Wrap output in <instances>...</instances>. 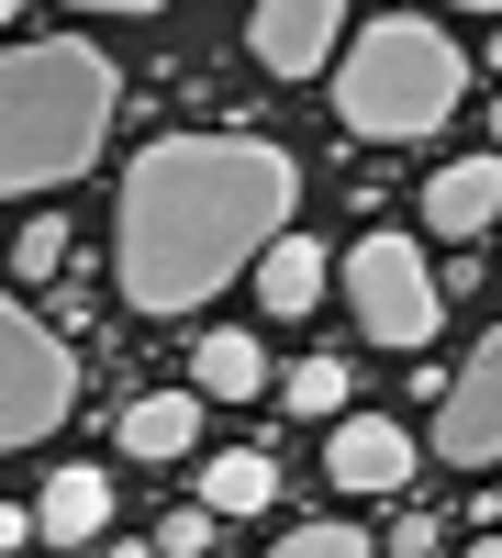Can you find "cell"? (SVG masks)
<instances>
[{
  "label": "cell",
  "mask_w": 502,
  "mask_h": 558,
  "mask_svg": "<svg viewBox=\"0 0 502 558\" xmlns=\"http://www.w3.org/2000/svg\"><path fill=\"white\" fill-rule=\"evenodd\" d=\"M302 168L268 134H157L123 168L112 202V279L134 313H201L235 268H257V246L291 223Z\"/></svg>",
  "instance_id": "6da1fadb"
},
{
  "label": "cell",
  "mask_w": 502,
  "mask_h": 558,
  "mask_svg": "<svg viewBox=\"0 0 502 558\" xmlns=\"http://www.w3.org/2000/svg\"><path fill=\"white\" fill-rule=\"evenodd\" d=\"M123 112V68L101 45H0V191H57L101 157V134Z\"/></svg>",
  "instance_id": "7a4b0ae2"
},
{
  "label": "cell",
  "mask_w": 502,
  "mask_h": 558,
  "mask_svg": "<svg viewBox=\"0 0 502 558\" xmlns=\"http://www.w3.org/2000/svg\"><path fill=\"white\" fill-rule=\"evenodd\" d=\"M458 101H469V57L425 12H380V23H357V45H335L346 146H414V134H436Z\"/></svg>",
  "instance_id": "3957f363"
},
{
  "label": "cell",
  "mask_w": 502,
  "mask_h": 558,
  "mask_svg": "<svg viewBox=\"0 0 502 558\" xmlns=\"http://www.w3.org/2000/svg\"><path fill=\"white\" fill-rule=\"evenodd\" d=\"M78 413V357L57 324H34L12 291H0V458L12 447H45Z\"/></svg>",
  "instance_id": "277c9868"
},
{
  "label": "cell",
  "mask_w": 502,
  "mask_h": 558,
  "mask_svg": "<svg viewBox=\"0 0 502 558\" xmlns=\"http://www.w3.org/2000/svg\"><path fill=\"white\" fill-rule=\"evenodd\" d=\"M346 302H357V336H369V347H425L446 324V291H436V268H425L414 235H357Z\"/></svg>",
  "instance_id": "5b68a950"
},
{
  "label": "cell",
  "mask_w": 502,
  "mask_h": 558,
  "mask_svg": "<svg viewBox=\"0 0 502 558\" xmlns=\"http://www.w3.org/2000/svg\"><path fill=\"white\" fill-rule=\"evenodd\" d=\"M436 447L446 470H502V324L480 336V357L436 391Z\"/></svg>",
  "instance_id": "8992f818"
},
{
  "label": "cell",
  "mask_w": 502,
  "mask_h": 558,
  "mask_svg": "<svg viewBox=\"0 0 502 558\" xmlns=\"http://www.w3.org/2000/svg\"><path fill=\"white\" fill-rule=\"evenodd\" d=\"M246 45H257L268 78H325L335 45H346V0H257Z\"/></svg>",
  "instance_id": "52a82bcc"
},
{
  "label": "cell",
  "mask_w": 502,
  "mask_h": 558,
  "mask_svg": "<svg viewBox=\"0 0 502 558\" xmlns=\"http://www.w3.org/2000/svg\"><path fill=\"white\" fill-rule=\"evenodd\" d=\"M325 481L357 492V502H380L414 481V436L391 425V413H335V436H325Z\"/></svg>",
  "instance_id": "ba28073f"
},
{
  "label": "cell",
  "mask_w": 502,
  "mask_h": 558,
  "mask_svg": "<svg viewBox=\"0 0 502 558\" xmlns=\"http://www.w3.org/2000/svg\"><path fill=\"white\" fill-rule=\"evenodd\" d=\"M491 213H502V146H491V157H446V168L425 179V223H436L446 246H458V235H480Z\"/></svg>",
  "instance_id": "9c48e42d"
},
{
  "label": "cell",
  "mask_w": 502,
  "mask_h": 558,
  "mask_svg": "<svg viewBox=\"0 0 502 558\" xmlns=\"http://www.w3.org/2000/svg\"><path fill=\"white\" fill-rule=\"evenodd\" d=\"M123 458H146V470H168V458H191L201 447V391H146V402H123Z\"/></svg>",
  "instance_id": "30bf717a"
},
{
  "label": "cell",
  "mask_w": 502,
  "mask_h": 558,
  "mask_svg": "<svg viewBox=\"0 0 502 558\" xmlns=\"http://www.w3.org/2000/svg\"><path fill=\"white\" fill-rule=\"evenodd\" d=\"M101 525H112V481L101 470H57L34 492V536L45 547H101Z\"/></svg>",
  "instance_id": "8fae6325"
},
{
  "label": "cell",
  "mask_w": 502,
  "mask_h": 558,
  "mask_svg": "<svg viewBox=\"0 0 502 558\" xmlns=\"http://www.w3.org/2000/svg\"><path fill=\"white\" fill-rule=\"evenodd\" d=\"M325 268H335V257L280 223V235L257 246V291H268V313H313V302H325Z\"/></svg>",
  "instance_id": "7c38bea8"
},
{
  "label": "cell",
  "mask_w": 502,
  "mask_h": 558,
  "mask_svg": "<svg viewBox=\"0 0 502 558\" xmlns=\"http://www.w3.org/2000/svg\"><path fill=\"white\" fill-rule=\"evenodd\" d=\"M201 502L212 514H268V502H280V458L268 447H212L201 458Z\"/></svg>",
  "instance_id": "4fadbf2b"
},
{
  "label": "cell",
  "mask_w": 502,
  "mask_h": 558,
  "mask_svg": "<svg viewBox=\"0 0 502 558\" xmlns=\"http://www.w3.org/2000/svg\"><path fill=\"white\" fill-rule=\"evenodd\" d=\"M191 391L201 402H257L268 391V347L257 336H201L191 347Z\"/></svg>",
  "instance_id": "5bb4252c"
},
{
  "label": "cell",
  "mask_w": 502,
  "mask_h": 558,
  "mask_svg": "<svg viewBox=\"0 0 502 558\" xmlns=\"http://www.w3.org/2000/svg\"><path fill=\"white\" fill-rule=\"evenodd\" d=\"M291 413L335 425V413H346V357H302V368H291Z\"/></svg>",
  "instance_id": "9a60e30c"
},
{
  "label": "cell",
  "mask_w": 502,
  "mask_h": 558,
  "mask_svg": "<svg viewBox=\"0 0 502 558\" xmlns=\"http://www.w3.org/2000/svg\"><path fill=\"white\" fill-rule=\"evenodd\" d=\"M57 268H68V223H57V213H34L23 235H12V279H57Z\"/></svg>",
  "instance_id": "2e32d148"
},
{
  "label": "cell",
  "mask_w": 502,
  "mask_h": 558,
  "mask_svg": "<svg viewBox=\"0 0 502 558\" xmlns=\"http://www.w3.org/2000/svg\"><path fill=\"white\" fill-rule=\"evenodd\" d=\"M380 536H357V525H335V514H313V525H291L280 536V558H369Z\"/></svg>",
  "instance_id": "e0dca14e"
},
{
  "label": "cell",
  "mask_w": 502,
  "mask_h": 558,
  "mask_svg": "<svg viewBox=\"0 0 502 558\" xmlns=\"http://www.w3.org/2000/svg\"><path fill=\"white\" fill-rule=\"evenodd\" d=\"M212 525H223L212 502H191V514H168V525H157L146 547H168V558H201V547H212Z\"/></svg>",
  "instance_id": "ac0fdd59"
},
{
  "label": "cell",
  "mask_w": 502,
  "mask_h": 558,
  "mask_svg": "<svg viewBox=\"0 0 502 558\" xmlns=\"http://www.w3.org/2000/svg\"><path fill=\"white\" fill-rule=\"evenodd\" d=\"M380 547H391V558H436V547H446V525H425V514H402V525H391Z\"/></svg>",
  "instance_id": "d6986e66"
},
{
  "label": "cell",
  "mask_w": 502,
  "mask_h": 558,
  "mask_svg": "<svg viewBox=\"0 0 502 558\" xmlns=\"http://www.w3.org/2000/svg\"><path fill=\"white\" fill-rule=\"evenodd\" d=\"M12 547H45V536H34V514H12V502H0V558H12Z\"/></svg>",
  "instance_id": "ffe728a7"
},
{
  "label": "cell",
  "mask_w": 502,
  "mask_h": 558,
  "mask_svg": "<svg viewBox=\"0 0 502 558\" xmlns=\"http://www.w3.org/2000/svg\"><path fill=\"white\" fill-rule=\"evenodd\" d=\"M78 12H157V0H78Z\"/></svg>",
  "instance_id": "44dd1931"
},
{
  "label": "cell",
  "mask_w": 502,
  "mask_h": 558,
  "mask_svg": "<svg viewBox=\"0 0 502 558\" xmlns=\"http://www.w3.org/2000/svg\"><path fill=\"white\" fill-rule=\"evenodd\" d=\"M491 146H502V101H491Z\"/></svg>",
  "instance_id": "7402d4cb"
},
{
  "label": "cell",
  "mask_w": 502,
  "mask_h": 558,
  "mask_svg": "<svg viewBox=\"0 0 502 558\" xmlns=\"http://www.w3.org/2000/svg\"><path fill=\"white\" fill-rule=\"evenodd\" d=\"M12 12H23V0H0V23H12Z\"/></svg>",
  "instance_id": "603a6c76"
},
{
  "label": "cell",
  "mask_w": 502,
  "mask_h": 558,
  "mask_svg": "<svg viewBox=\"0 0 502 558\" xmlns=\"http://www.w3.org/2000/svg\"><path fill=\"white\" fill-rule=\"evenodd\" d=\"M469 12H502V0H469Z\"/></svg>",
  "instance_id": "cb8c5ba5"
},
{
  "label": "cell",
  "mask_w": 502,
  "mask_h": 558,
  "mask_svg": "<svg viewBox=\"0 0 502 558\" xmlns=\"http://www.w3.org/2000/svg\"><path fill=\"white\" fill-rule=\"evenodd\" d=\"M491 68H502V34H491Z\"/></svg>",
  "instance_id": "d4e9b609"
}]
</instances>
